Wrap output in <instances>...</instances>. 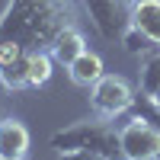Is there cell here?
Listing matches in <instances>:
<instances>
[{"label":"cell","mask_w":160,"mask_h":160,"mask_svg":"<svg viewBox=\"0 0 160 160\" xmlns=\"http://www.w3.org/2000/svg\"><path fill=\"white\" fill-rule=\"evenodd\" d=\"M68 26H77L74 0H10L0 13V38L26 48H51L55 35Z\"/></svg>","instance_id":"obj_1"},{"label":"cell","mask_w":160,"mask_h":160,"mask_svg":"<svg viewBox=\"0 0 160 160\" xmlns=\"http://www.w3.org/2000/svg\"><path fill=\"white\" fill-rule=\"evenodd\" d=\"M51 148H55V151L87 148V151H96V154L109 157V160H125V157H122V144H118L115 125H109V118H102V115L55 131V135H51Z\"/></svg>","instance_id":"obj_2"},{"label":"cell","mask_w":160,"mask_h":160,"mask_svg":"<svg viewBox=\"0 0 160 160\" xmlns=\"http://www.w3.org/2000/svg\"><path fill=\"white\" fill-rule=\"evenodd\" d=\"M118 144H122V157L125 160H157L160 154V128L148 118H128L118 128Z\"/></svg>","instance_id":"obj_3"},{"label":"cell","mask_w":160,"mask_h":160,"mask_svg":"<svg viewBox=\"0 0 160 160\" xmlns=\"http://www.w3.org/2000/svg\"><path fill=\"white\" fill-rule=\"evenodd\" d=\"M90 102H93V112L102 115V118H115L128 112L135 106V90H131L122 77L115 74H102L96 83L90 87Z\"/></svg>","instance_id":"obj_4"},{"label":"cell","mask_w":160,"mask_h":160,"mask_svg":"<svg viewBox=\"0 0 160 160\" xmlns=\"http://www.w3.org/2000/svg\"><path fill=\"white\" fill-rule=\"evenodd\" d=\"M102 38H122L131 26V0H80Z\"/></svg>","instance_id":"obj_5"},{"label":"cell","mask_w":160,"mask_h":160,"mask_svg":"<svg viewBox=\"0 0 160 160\" xmlns=\"http://www.w3.org/2000/svg\"><path fill=\"white\" fill-rule=\"evenodd\" d=\"M29 128L19 118H0V160H26Z\"/></svg>","instance_id":"obj_6"},{"label":"cell","mask_w":160,"mask_h":160,"mask_svg":"<svg viewBox=\"0 0 160 160\" xmlns=\"http://www.w3.org/2000/svg\"><path fill=\"white\" fill-rule=\"evenodd\" d=\"M131 26L151 45H160V0H131Z\"/></svg>","instance_id":"obj_7"},{"label":"cell","mask_w":160,"mask_h":160,"mask_svg":"<svg viewBox=\"0 0 160 160\" xmlns=\"http://www.w3.org/2000/svg\"><path fill=\"white\" fill-rule=\"evenodd\" d=\"M68 74H71V80L77 87H93L96 80L106 74V64H102V58L96 55V51H83V55H77L71 64H68Z\"/></svg>","instance_id":"obj_8"},{"label":"cell","mask_w":160,"mask_h":160,"mask_svg":"<svg viewBox=\"0 0 160 160\" xmlns=\"http://www.w3.org/2000/svg\"><path fill=\"white\" fill-rule=\"evenodd\" d=\"M55 58H51L48 48H29V55H26V83L29 90H38L45 87L51 80V71H55Z\"/></svg>","instance_id":"obj_9"},{"label":"cell","mask_w":160,"mask_h":160,"mask_svg":"<svg viewBox=\"0 0 160 160\" xmlns=\"http://www.w3.org/2000/svg\"><path fill=\"white\" fill-rule=\"evenodd\" d=\"M51 58H55L58 64H68L77 58V55H83L87 51V42H83V35H80V29L77 26H68V29H61L58 35H55V42H51Z\"/></svg>","instance_id":"obj_10"},{"label":"cell","mask_w":160,"mask_h":160,"mask_svg":"<svg viewBox=\"0 0 160 160\" xmlns=\"http://www.w3.org/2000/svg\"><path fill=\"white\" fill-rule=\"evenodd\" d=\"M157 90H160V51L148 55L144 64H141V93L154 96Z\"/></svg>","instance_id":"obj_11"},{"label":"cell","mask_w":160,"mask_h":160,"mask_svg":"<svg viewBox=\"0 0 160 160\" xmlns=\"http://www.w3.org/2000/svg\"><path fill=\"white\" fill-rule=\"evenodd\" d=\"M122 42H125V51H128V55H141V51H148V48H151V42L135 29V26H128V32L122 35Z\"/></svg>","instance_id":"obj_12"},{"label":"cell","mask_w":160,"mask_h":160,"mask_svg":"<svg viewBox=\"0 0 160 160\" xmlns=\"http://www.w3.org/2000/svg\"><path fill=\"white\" fill-rule=\"evenodd\" d=\"M58 160H109V157L87 151V148H74V151H58Z\"/></svg>","instance_id":"obj_13"},{"label":"cell","mask_w":160,"mask_h":160,"mask_svg":"<svg viewBox=\"0 0 160 160\" xmlns=\"http://www.w3.org/2000/svg\"><path fill=\"white\" fill-rule=\"evenodd\" d=\"M154 106H157V112H160V90L154 93Z\"/></svg>","instance_id":"obj_14"},{"label":"cell","mask_w":160,"mask_h":160,"mask_svg":"<svg viewBox=\"0 0 160 160\" xmlns=\"http://www.w3.org/2000/svg\"><path fill=\"white\" fill-rule=\"evenodd\" d=\"M157 160H160V154H157Z\"/></svg>","instance_id":"obj_15"}]
</instances>
